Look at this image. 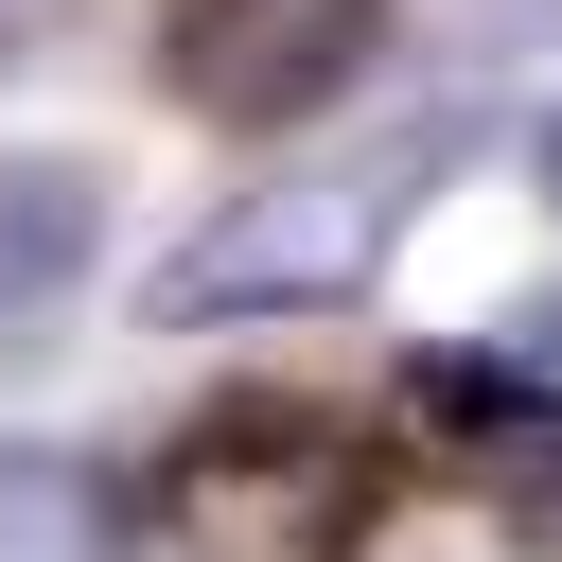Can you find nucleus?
<instances>
[{
  "label": "nucleus",
  "instance_id": "nucleus-1",
  "mask_svg": "<svg viewBox=\"0 0 562 562\" xmlns=\"http://www.w3.org/2000/svg\"><path fill=\"white\" fill-rule=\"evenodd\" d=\"M439 158H457V140L334 158V176H263V193L193 211V228H176V263L140 281V316H158V334H211V316H334V299H369V263H386V246H404V211L439 193Z\"/></svg>",
  "mask_w": 562,
  "mask_h": 562
},
{
  "label": "nucleus",
  "instance_id": "nucleus-2",
  "mask_svg": "<svg viewBox=\"0 0 562 562\" xmlns=\"http://www.w3.org/2000/svg\"><path fill=\"white\" fill-rule=\"evenodd\" d=\"M158 527L193 562H351L386 527V439L299 404V386H228L176 457H158Z\"/></svg>",
  "mask_w": 562,
  "mask_h": 562
},
{
  "label": "nucleus",
  "instance_id": "nucleus-3",
  "mask_svg": "<svg viewBox=\"0 0 562 562\" xmlns=\"http://www.w3.org/2000/svg\"><path fill=\"white\" fill-rule=\"evenodd\" d=\"M369 53H386V0H176L158 35L193 123H316Z\"/></svg>",
  "mask_w": 562,
  "mask_h": 562
},
{
  "label": "nucleus",
  "instance_id": "nucleus-4",
  "mask_svg": "<svg viewBox=\"0 0 562 562\" xmlns=\"http://www.w3.org/2000/svg\"><path fill=\"white\" fill-rule=\"evenodd\" d=\"M88 246H105V176L88 158H0V351L70 316Z\"/></svg>",
  "mask_w": 562,
  "mask_h": 562
},
{
  "label": "nucleus",
  "instance_id": "nucleus-5",
  "mask_svg": "<svg viewBox=\"0 0 562 562\" xmlns=\"http://www.w3.org/2000/svg\"><path fill=\"white\" fill-rule=\"evenodd\" d=\"M404 422H422L439 457H492V474H509V457H562L544 386H527L509 351H474V334H457V351H404Z\"/></svg>",
  "mask_w": 562,
  "mask_h": 562
},
{
  "label": "nucleus",
  "instance_id": "nucleus-6",
  "mask_svg": "<svg viewBox=\"0 0 562 562\" xmlns=\"http://www.w3.org/2000/svg\"><path fill=\"white\" fill-rule=\"evenodd\" d=\"M0 562H123V474L88 439H18L0 457Z\"/></svg>",
  "mask_w": 562,
  "mask_h": 562
},
{
  "label": "nucleus",
  "instance_id": "nucleus-7",
  "mask_svg": "<svg viewBox=\"0 0 562 562\" xmlns=\"http://www.w3.org/2000/svg\"><path fill=\"white\" fill-rule=\"evenodd\" d=\"M509 369H527V386H544V422H562V299H544V316L509 334Z\"/></svg>",
  "mask_w": 562,
  "mask_h": 562
},
{
  "label": "nucleus",
  "instance_id": "nucleus-8",
  "mask_svg": "<svg viewBox=\"0 0 562 562\" xmlns=\"http://www.w3.org/2000/svg\"><path fill=\"white\" fill-rule=\"evenodd\" d=\"M544 18H562V0H474V35H544Z\"/></svg>",
  "mask_w": 562,
  "mask_h": 562
},
{
  "label": "nucleus",
  "instance_id": "nucleus-9",
  "mask_svg": "<svg viewBox=\"0 0 562 562\" xmlns=\"http://www.w3.org/2000/svg\"><path fill=\"white\" fill-rule=\"evenodd\" d=\"M527 527H544V544H562V457H544V474H527Z\"/></svg>",
  "mask_w": 562,
  "mask_h": 562
},
{
  "label": "nucleus",
  "instance_id": "nucleus-10",
  "mask_svg": "<svg viewBox=\"0 0 562 562\" xmlns=\"http://www.w3.org/2000/svg\"><path fill=\"white\" fill-rule=\"evenodd\" d=\"M544 211H562V123H544Z\"/></svg>",
  "mask_w": 562,
  "mask_h": 562
}]
</instances>
